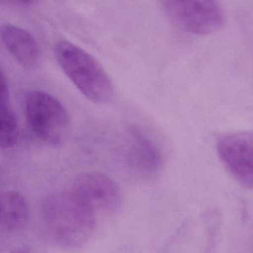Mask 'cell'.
I'll list each match as a JSON object with an SVG mask.
<instances>
[{"label":"cell","instance_id":"7c38bea8","mask_svg":"<svg viewBox=\"0 0 253 253\" xmlns=\"http://www.w3.org/2000/svg\"><path fill=\"white\" fill-rule=\"evenodd\" d=\"M10 253H30L29 249L28 248H19L13 250Z\"/></svg>","mask_w":253,"mask_h":253},{"label":"cell","instance_id":"3957f363","mask_svg":"<svg viewBox=\"0 0 253 253\" xmlns=\"http://www.w3.org/2000/svg\"><path fill=\"white\" fill-rule=\"evenodd\" d=\"M27 123L36 136L53 147L65 141L70 119L65 107L47 92L34 90L25 99Z\"/></svg>","mask_w":253,"mask_h":253},{"label":"cell","instance_id":"7a4b0ae2","mask_svg":"<svg viewBox=\"0 0 253 253\" xmlns=\"http://www.w3.org/2000/svg\"><path fill=\"white\" fill-rule=\"evenodd\" d=\"M55 57L65 75L91 102L106 104L115 94L114 84L102 65L90 53L68 41L58 42Z\"/></svg>","mask_w":253,"mask_h":253},{"label":"cell","instance_id":"8992f818","mask_svg":"<svg viewBox=\"0 0 253 253\" xmlns=\"http://www.w3.org/2000/svg\"><path fill=\"white\" fill-rule=\"evenodd\" d=\"M71 190L95 213L112 215L121 207L120 187L111 177L101 172L79 175L73 182Z\"/></svg>","mask_w":253,"mask_h":253},{"label":"cell","instance_id":"30bf717a","mask_svg":"<svg viewBox=\"0 0 253 253\" xmlns=\"http://www.w3.org/2000/svg\"><path fill=\"white\" fill-rule=\"evenodd\" d=\"M1 101H0V145L1 149L11 148L19 137V126L16 115L10 105V91L7 79L1 71Z\"/></svg>","mask_w":253,"mask_h":253},{"label":"cell","instance_id":"52a82bcc","mask_svg":"<svg viewBox=\"0 0 253 253\" xmlns=\"http://www.w3.org/2000/svg\"><path fill=\"white\" fill-rule=\"evenodd\" d=\"M1 39L13 59L25 68H34L40 60V49L32 34L16 25L6 24L1 28Z\"/></svg>","mask_w":253,"mask_h":253},{"label":"cell","instance_id":"5b68a950","mask_svg":"<svg viewBox=\"0 0 253 253\" xmlns=\"http://www.w3.org/2000/svg\"><path fill=\"white\" fill-rule=\"evenodd\" d=\"M216 147L229 173L242 187L253 189V131L221 135Z\"/></svg>","mask_w":253,"mask_h":253},{"label":"cell","instance_id":"277c9868","mask_svg":"<svg viewBox=\"0 0 253 253\" xmlns=\"http://www.w3.org/2000/svg\"><path fill=\"white\" fill-rule=\"evenodd\" d=\"M171 23L181 31L198 36L219 31L225 22L218 0H160Z\"/></svg>","mask_w":253,"mask_h":253},{"label":"cell","instance_id":"6da1fadb","mask_svg":"<svg viewBox=\"0 0 253 253\" xmlns=\"http://www.w3.org/2000/svg\"><path fill=\"white\" fill-rule=\"evenodd\" d=\"M40 212L45 236L59 248H80L96 230V213L72 190L46 196Z\"/></svg>","mask_w":253,"mask_h":253},{"label":"cell","instance_id":"ba28073f","mask_svg":"<svg viewBox=\"0 0 253 253\" xmlns=\"http://www.w3.org/2000/svg\"><path fill=\"white\" fill-rule=\"evenodd\" d=\"M127 157L132 168L144 175H153L161 166L162 156L158 147L136 128L129 132Z\"/></svg>","mask_w":253,"mask_h":253},{"label":"cell","instance_id":"9c48e42d","mask_svg":"<svg viewBox=\"0 0 253 253\" xmlns=\"http://www.w3.org/2000/svg\"><path fill=\"white\" fill-rule=\"evenodd\" d=\"M29 218L28 204L16 191L4 192L0 199V227L5 233L22 230Z\"/></svg>","mask_w":253,"mask_h":253},{"label":"cell","instance_id":"8fae6325","mask_svg":"<svg viewBox=\"0 0 253 253\" xmlns=\"http://www.w3.org/2000/svg\"><path fill=\"white\" fill-rule=\"evenodd\" d=\"M1 2L9 5L18 6V7H28L37 2V0H1Z\"/></svg>","mask_w":253,"mask_h":253}]
</instances>
